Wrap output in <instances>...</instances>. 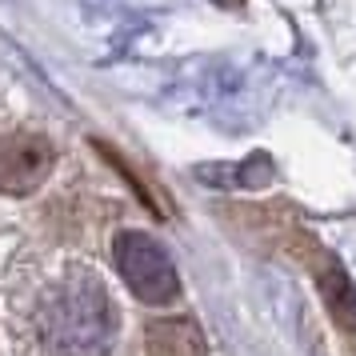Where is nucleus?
<instances>
[{
    "instance_id": "nucleus-1",
    "label": "nucleus",
    "mask_w": 356,
    "mask_h": 356,
    "mask_svg": "<svg viewBox=\"0 0 356 356\" xmlns=\"http://www.w3.org/2000/svg\"><path fill=\"white\" fill-rule=\"evenodd\" d=\"M44 328H49L52 348L60 356H97L108 348L116 328L113 300L97 276L72 273L52 292L49 312H44Z\"/></svg>"
},
{
    "instance_id": "nucleus-2",
    "label": "nucleus",
    "mask_w": 356,
    "mask_h": 356,
    "mask_svg": "<svg viewBox=\"0 0 356 356\" xmlns=\"http://www.w3.org/2000/svg\"><path fill=\"white\" fill-rule=\"evenodd\" d=\"M113 260L136 300H145V305H172L180 296L177 264H172V257L164 252V244L156 236H148L140 228L116 232Z\"/></svg>"
},
{
    "instance_id": "nucleus-3",
    "label": "nucleus",
    "mask_w": 356,
    "mask_h": 356,
    "mask_svg": "<svg viewBox=\"0 0 356 356\" xmlns=\"http://www.w3.org/2000/svg\"><path fill=\"white\" fill-rule=\"evenodd\" d=\"M56 152L40 132H8L0 136V193L29 196L49 180Z\"/></svg>"
},
{
    "instance_id": "nucleus-4",
    "label": "nucleus",
    "mask_w": 356,
    "mask_h": 356,
    "mask_svg": "<svg viewBox=\"0 0 356 356\" xmlns=\"http://www.w3.org/2000/svg\"><path fill=\"white\" fill-rule=\"evenodd\" d=\"M292 252L312 268L316 289H321V300L328 305L332 321H337L344 332H356V289H353V280H348V273L340 268V260L332 257L328 248H321L308 232H296V236H292Z\"/></svg>"
},
{
    "instance_id": "nucleus-5",
    "label": "nucleus",
    "mask_w": 356,
    "mask_h": 356,
    "mask_svg": "<svg viewBox=\"0 0 356 356\" xmlns=\"http://www.w3.org/2000/svg\"><path fill=\"white\" fill-rule=\"evenodd\" d=\"M148 356H204V337L188 316H161L145 328Z\"/></svg>"
},
{
    "instance_id": "nucleus-6",
    "label": "nucleus",
    "mask_w": 356,
    "mask_h": 356,
    "mask_svg": "<svg viewBox=\"0 0 356 356\" xmlns=\"http://www.w3.org/2000/svg\"><path fill=\"white\" fill-rule=\"evenodd\" d=\"M92 148H97V152H100V156H104V161H108V164H113V168H116V172H120V177L129 180V184H132V193L140 196V200H145L148 209H152V212H161V204H156V200H152V193H148V188H145V180H140V177H136V172H132V168H129V164H124V156H120V152H116L113 145H104V140H92Z\"/></svg>"
},
{
    "instance_id": "nucleus-7",
    "label": "nucleus",
    "mask_w": 356,
    "mask_h": 356,
    "mask_svg": "<svg viewBox=\"0 0 356 356\" xmlns=\"http://www.w3.org/2000/svg\"><path fill=\"white\" fill-rule=\"evenodd\" d=\"M212 4H220V8H241L244 0H212Z\"/></svg>"
}]
</instances>
